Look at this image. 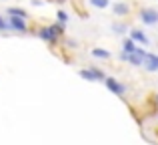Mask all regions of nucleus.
I'll return each mask as SVG.
<instances>
[{
  "instance_id": "f257e3e1",
  "label": "nucleus",
  "mask_w": 158,
  "mask_h": 145,
  "mask_svg": "<svg viewBox=\"0 0 158 145\" xmlns=\"http://www.w3.org/2000/svg\"><path fill=\"white\" fill-rule=\"evenodd\" d=\"M144 55H146V51L138 47L134 52H130V55H126V52H120V61H122V63H130V65H134V67H142Z\"/></svg>"
},
{
  "instance_id": "f03ea898",
  "label": "nucleus",
  "mask_w": 158,
  "mask_h": 145,
  "mask_svg": "<svg viewBox=\"0 0 158 145\" xmlns=\"http://www.w3.org/2000/svg\"><path fill=\"white\" fill-rule=\"evenodd\" d=\"M104 85H106V89L110 91V93L116 95V97H124V95H126V85L120 83L118 79H114V77H106Z\"/></svg>"
},
{
  "instance_id": "7ed1b4c3",
  "label": "nucleus",
  "mask_w": 158,
  "mask_h": 145,
  "mask_svg": "<svg viewBox=\"0 0 158 145\" xmlns=\"http://www.w3.org/2000/svg\"><path fill=\"white\" fill-rule=\"evenodd\" d=\"M140 20L144 24L154 26V24H158V10H154V8H142L140 10Z\"/></svg>"
},
{
  "instance_id": "20e7f679",
  "label": "nucleus",
  "mask_w": 158,
  "mask_h": 145,
  "mask_svg": "<svg viewBox=\"0 0 158 145\" xmlns=\"http://www.w3.org/2000/svg\"><path fill=\"white\" fill-rule=\"evenodd\" d=\"M142 67L146 69L148 73H158V55L154 52H146L142 61Z\"/></svg>"
},
{
  "instance_id": "39448f33",
  "label": "nucleus",
  "mask_w": 158,
  "mask_h": 145,
  "mask_svg": "<svg viewBox=\"0 0 158 145\" xmlns=\"http://www.w3.org/2000/svg\"><path fill=\"white\" fill-rule=\"evenodd\" d=\"M8 26L16 32H26L28 26H26V20L22 18H14V16H8Z\"/></svg>"
},
{
  "instance_id": "423d86ee",
  "label": "nucleus",
  "mask_w": 158,
  "mask_h": 145,
  "mask_svg": "<svg viewBox=\"0 0 158 145\" xmlns=\"http://www.w3.org/2000/svg\"><path fill=\"white\" fill-rule=\"evenodd\" d=\"M130 40H132V43H142L144 47L150 43V40H148V36L144 34L142 30H138V28H132V30H130Z\"/></svg>"
},
{
  "instance_id": "0eeeda50",
  "label": "nucleus",
  "mask_w": 158,
  "mask_h": 145,
  "mask_svg": "<svg viewBox=\"0 0 158 145\" xmlns=\"http://www.w3.org/2000/svg\"><path fill=\"white\" fill-rule=\"evenodd\" d=\"M112 10H114L116 16H126L128 12H130V6H128L126 2H114L112 4Z\"/></svg>"
},
{
  "instance_id": "6e6552de",
  "label": "nucleus",
  "mask_w": 158,
  "mask_h": 145,
  "mask_svg": "<svg viewBox=\"0 0 158 145\" xmlns=\"http://www.w3.org/2000/svg\"><path fill=\"white\" fill-rule=\"evenodd\" d=\"M6 14H8V16H14V18H22V20L28 18V12H26V10H22V8H14V6L8 8Z\"/></svg>"
},
{
  "instance_id": "1a4fd4ad",
  "label": "nucleus",
  "mask_w": 158,
  "mask_h": 145,
  "mask_svg": "<svg viewBox=\"0 0 158 145\" xmlns=\"http://www.w3.org/2000/svg\"><path fill=\"white\" fill-rule=\"evenodd\" d=\"M136 43H132L130 39H124V43H122V52H126V55H130V52H134L136 51Z\"/></svg>"
},
{
  "instance_id": "9d476101",
  "label": "nucleus",
  "mask_w": 158,
  "mask_h": 145,
  "mask_svg": "<svg viewBox=\"0 0 158 145\" xmlns=\"http://www.w3.org/2000/svg\"><path fill=\"white\" fill-rule=\"evenodd\" d=\"M90 73H92V77H94V81H102L104 83V79H106V73L102 71V69H98V67H90L88 69Z\"/></svg>"
},
{
  "instance_id": "9b49d317",
  "label": "nucleus",
  "mask_w": 158,
  "mask_h": 145,
  "mask_svg": "<svg viewBox=\"0 0 158 145\" xmlns=\"http://www.w3.org/2000/svg\"><path fill=\"white\" fill-rule=\"evenodd\" d=\"M92 57H96V59H110V52L104 51V48H92V52H90Z\"/></svg>"
},
{
  "instance_id": "f8f14e48",
  "label": "nucleus",
  "mask_w": 158,
  "mask_h": 145,
  "mask_svg": "<svg viewBox=\"0 0 158 145\" xmlns=\"http://www.w3.org/2000/svg\"><path fill=\"white\" fill-rule=\"evenodd\" d=\"M112 30H114L116 34H124V32H126V22H114L112 24Z\"/></svg>"
},
{
  "instance_id": "ddd939ff",
  "label": "nucleus",
  "mask_w": 158,
  "mask_h": 145,
  "mask_svg": "<svg viewBox=\"0 0 158 145\" xmlns=\"http://www.w3.org/2000/svg\"><path fill=\"white\" fill-rule=\"evenodd\" d=\"M88 2L92 4V6H96V8H106L110 0H88Z\"/></svg>"
},
{
  "instance_id": "4468645a",
  "label": "nucleus",
  "mask_w": 158,
  "mask_h": 145,
  "mask_svg": "<svg viewBox=\"0 0 158 145\" xmlns=\"http://www.w3.org/2000/svg\"><path fill=\"white\" fill-rule=\"evenodd\" d=\"M56 16H58V22H60V24H66V20H68V14H66L64 10H58Z\"/></svg>"
},
{
  "instance_id": "2eb2a0df",
  "label": "nucleus",
  "mask_w": 158,
  "mask_h": 145,
  "mask_svg": "<svg viewBox=\"0 0 158 145\" xmlns=\"http://www.w3.org/2000/svg\"><path fill=\"white\" fill-rule=\"evenodd\" d=\"M0 30H2V32L10 30V26H8V22H6V20H2V16H0Z\"/></svg>"
},
{
  "instance_id": "dca6fc26",
  "label": "nucleus",
  "mask_w": 158,
  "mask_h": 145,
  "mask_svg": "<svg viewBox=\"0 0 158 145\" xmlns=\"http://www.w3.org/2000/svg\"><path fill=\"white\" fill-rule=\"evenodd\" d=\"M154 101H156V105H158V95H156V99H154Z\"/></svg>"
}]
</instances>
